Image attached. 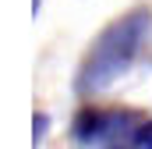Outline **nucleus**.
<instances>
[{
  "instance_id": "obj_3",
  "label": "nucleus",
  "mask_w": 152,
  "mask_h": 149,
  "mask_svg": "<svg viewBox=\"0 0 152 149\" xmlns=\"http://www.w3.org/2000/svg\"><path fill=\"white\" fill-rule=\"evenodd\" d=\"M134 146L138 149H152V121H145V124L134 128Z\"/></svg>"
},
{
  "instance_id": "obj_4",
  "label": "nucleus",
  "mask_w": 152,
  "mask_h": 149,
  "mask_svg": "<svg viewBox=\"0 0 152 149\" xmlns=\"http://www.w3.org/2000/svg\"><path fill=\"white\" fill-rule=\"evenodd\" d=\"M46 124H50V117L46 114H36V121H32V142H42V135H46Z\"/></svg>"
},
{
  "instance_id": "obj_2",
  "label": "nucleus",
  "mask_w": 152,
  "mask_h": 149,
  "mask_svg": "<svg viewBox=\"0 0 152 149\" xmlns=\"http://www.w3.org/2000/svg\"><path fill=\"white\" fill-rule=\"evenodd\" d=\"M138 117L131 110H99V107H81L71 124V135H75L81 146H96V142H110L117 135H124Z\"/></svg>"
},
{
  "instance_id": "obj_1",
  "label": "nucleus",
  "mask_w": 152,
  "mask_h": 149,
  "mask_svg": "<svg viewBox=\"0 0 152 149\" xmlns=\"http://www.w3.org/2000/svg\"><path fill=\"white\" fill-rule=\"evenodd\" d=\"M152 14L145 7H134L127 14H120L117 21H110L99 36L92 39L81 68H78L75 89L81 96H92V92H103L106 85H113L120 74L127 71L142 50V43L149 36Z\"/></svg>"
}]
</instances>
